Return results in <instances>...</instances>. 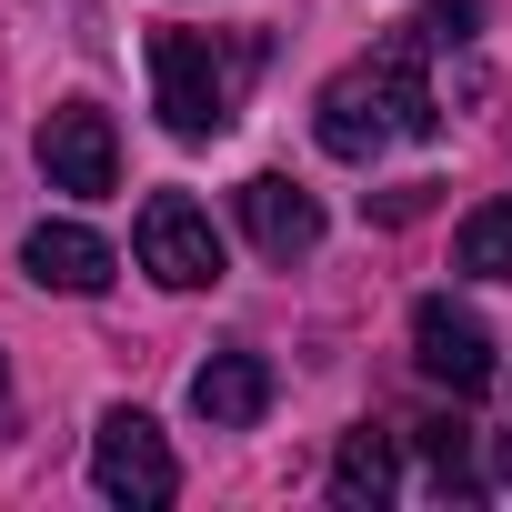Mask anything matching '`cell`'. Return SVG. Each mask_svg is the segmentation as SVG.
<instances>
[{
  "instance_id": "obj_1",
  "label": "cell",
  "mask_w": 512,
  "mask_h": 512,
  "mask_svg": "<svg viewBox=\"0 0 512 512\" xmlns=\"http://www.w3.org/2000/svg\"><path fill=\"white\" fill-rule=\"evenodd\" d=\"M422 51H432V41L402 31V41H382L372 61H352V71L322 81L312 131H322L332 161H372L382 141H432V131H442V101H432V81H422Z\"/></svg>"
},
{
  "instance_id": "obj_2",
  "label": "cell",
  "mask_w": 512,
  "mask_h": 512,
  "mask_svg": "<svg viewBox=\"0 0 512 512\" xmlns=\"http://www.w3.org/2000/svg\"><path fill=\"white\" fill-rule=\"evenodd\" d=\"M251 61H262V41L221 51L211 31H151V101H161V131H171V141H221L231 111H241Z\"/></svg>"
},
{
  "instance_id": "obj_3",
  "label": "cell",
  "mask_w": 512,
  "mask_h": 512,
  "mask_svg": "<svg viewBox=\"0 0 512 512\" xmlns=\"http://www.w3.org/2000/svg\"><path fill=\"white\" fill-rule=\"evenodd\" d=\"M91 482H101V502L161 512V502L181 492V462H171V442H161V422H151V412L111 402V412H101V432H91Z\"/></svg>"
},
{
  "instance_id": "obj_4",
  "label": "cell",
  "mask_w": 512,
  "mask_h": 512,
  "mask_svg": "<svg viewBox=\"0 0 512 512\" xmlns=\"http://www.w3.org/2000/svg\"><path fill=\"white\" fill-rule=\"evenodd\" d=\"M131 251H141V272H151L161 292H211V282H221V231H211V211L181 201V191H151V201H141Z\"/></svg>"
},
{
  "instance_id": "obj_5",
  "label": "cell",
  "mask_w": 512,
  "mask_h": 512,
  "mask_svg": "<svg viewBox=\"0 0 512 512\" xmlns=\"http://www.w3.org/2000/svg\"><path fill=\"white\" fill-rule=\"evenodd\" d=\"M41 171H51V191H71V201L121 191V141H111V111L61 101V111L41 121Z\"/></svg>"
},
{
  "instance_id": "obj_6",
  "label": "cell",
  "mask_w": 512,
  "mask_h": 512,
  "mask_svg": "<svg viewBox=\"0 0 512 512\" xmlns=\"http://www.w3.org/2000/svg\"><path fill=\"white\" fill-rule=\"evenodd\" d=\"M412 362H422L452 402H472V392L492 382V332H482L462 302H442V292H432V302H412Z\"/></svg>"
},
{
  "instance_id": "obj_7",
  "label": "cell",
  "mask_w": 512,
  "mask_h": 512,
  "mask_svg": "<svg viewBox=\"0 0 512 512\" xmlns=\"http://www.w3.org/2000/svg\"><path fill=\"white\" fill-rule=\"evenodd\" d=\"M241 231H251L262 262H312L322 251V201L302 181H282V171H251L241 181Z\"/></svg>"
},
{
  "instance_id": "obj_8",
  "label": "cell",
  "mask_w": 512,
  "mask_h": 512,
  "mask_svg": "<svg viewBox=\"0 0 512 512\" xmlns=\"http://www.w3.org/2000/svg\"><path fill=\"white\" fill-rule=\"evenodd\" d=\"M21 272H31L41 292H71V302H91V292H111L121 251H111L101 231H81V221H41V231L21 241Z\"/></svg>"
},
{
  "instance_id": "obj_9",
  "label": "cell",
  "mask_w": 512,
  "mask_h": 512,
  "mask_svg": "<svg viewBox=\"0 0 512 512\" xmlns=\"http://www.w3.org/2000/svg\"><path fill=\"white\" fill-rule=\"evenodd\" d=\"M191 412L211 422V432H251L272 412V362L262 352H211L201 372H191Z\"/></svg>"
},
{
  "instance_id": "obj_10",
  "label": "cell",
  "mask_w": 512,
  "mask_h": 512,
  "mask_svg": "<svg viewBox=\"0 0 512 512\" xmlns=\"http://www.w3.org/2000/svg\"><path fill=\"white\" fill-rule=\"evenodd\" d=\"M392 482H402V452H392V432H342V452H332V502L342 512H382L392 502Z\"/></svg>"
},
{
  "instance_id": "obj_11",
  "label": "cell",
  "mask_w": 512,
  "mask_h": 512,
  "mask_svg": "<svg viewBox=\"0 0 512 512\" xmlns=\"http://www.w3.org/2000/svg\"><path fill=\"white\" fill-rule=\"evenodd\" d=\"M452 262H462L472 282H512V201H472V211H462Z\"/></svg>"
},
{
  "instance_id": "obj_12",
  "label": "cell",
  "mask_w": 512,
  "mask_h": 512,
  "mask_svg": "<svg viewBox=\"0 0 512 512\" xmlns=\"http://www.w3.org/2000/svg\"><path fill=\"white\" fill-rule=\"evenodd\" d=\"M412 442H422V462H432V482H442V492H472V422H462V412L412 422Z\"/></svg>"
},
{
  "instance_id": "obj_13",
  "label": "cell",
  "mask_w": 512,
  "mask_h": 512,
  "mask_svg": "<svg viewBox=\"0 0 512 512\" xmlns=\"http://www.w3.org/2000/svg\"><path fill=\"white\" fill-rule=\"evenodd\" d=\"M472 21H482V0H422V21H412V31H422L432 51H452V41H472Z\"/></svg>"
},
{
  "instance_id": "obj_14",
  "label": "cell",
  "mask_w": 512,
  "mask_h": 512,
  "mask_svg": "<svg viewBox=\"0 0 512 512\" xmlns=\"http://www.w3.org/2000/svg\"><path fill=\"white\" fill-rule=\"evenodd\" d=\"M422 211H432V181H402V191L372 201V221H422Z\"/></svg>"
},
{
  "instance_id": "obj_15",
  "label": "cell",
  "mask_w": 512,
  "mask_h": 512,
  "mask_svg": "<svg viewBox=\"0 0 512 512\" xmlns=\"http://www.w3.org/2000/svg\"><path fill=\"white\" fill-rule=\"evenodd\" d=\"M492 482H502V492H512V432H502V452H492Z\"/></svg>"
}]
</instances>
